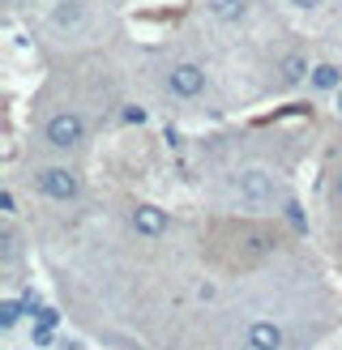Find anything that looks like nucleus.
I'll return each instance as SVG.
<instances>
[{
    "label": "nucleus",
    "mask_w": 342,
    "mask_h": 350,
    "mask_svg": "<svg viewBox=\"0 0 342 350\" xmlns=\"http://www.w3.org/2000/svg\"><path fill=\"white\" fill-rule=\"evenodd\" d=\"M235 192H239L244 205L261 209V205H269L278 197V180H274V171H265V167H244L235 175Z\"/></svg>",
    "instance_id": "obj_1"
},
{
    "label": "nucleus",
    "mask_w": 342,
    "mask_h": 350,
    "mask_svg": "<svg viewBox=\"0 0 342 350\" xmlns=\"http://www.w3.org/2000/svg\"><path fill=\"white\" fill-rule=\"evenodd\" d=\"M47 142L56 146V150H77L81 142H86V120L77 116V111H56L47 120Z\"/></svg>",
    "instance_id": "obj_2"
},
{
    "label": "nucleus",
    "mask_w": 342,
    "mask_h": 350,
    "mask_svg": "<svg viewBox=\"0 0 342 350\" xmlns=\"http://www.w3.org/2000/svg\"><path fill=\"white\" fill-rule=\"evenodd\" d=\"M34 188H39L43 197H51V201H73L77 192H81L77 175L64 171V167H43V171H34Z\"/></svg>",
    "instance_id": "obj_3"
},
{
    "label": "nucleus",
    "mask_w": 342,
    "mask_h": 350,
    "mask_svg": "<svg viewBox=\"0 0 342 350\" xmlns=\"http://www.w3.org/2000/svg\"><path fill=\"white\" fill-rule=\"evenodd\" d=\"M167 90L176 94V98H197L205 90V68H197V64H176L167 73Z\"/></svg>",
    "instance_id": "obj_4"
},
{
    "label": "nucleus",
    "mask_w": 342,
    "mask_h": 350,
    "mask_svg": "<svg viewBox=\"0 0 342 350\" xmlns=\"http://www.w3.org/2000/svg\"><path fill=\"white\" fill-rule=\"evenodd\" d=\"M167 226H171V218L163 214L159 205H137V209H133V231H137V235L159 239V235H167Z\"/></svg>",
    "instance_id": "obj_5"
},
{
    "label": "nucleus",
    "mask_w": 342,
    "mask_h": 350,
    "mask_svg": "<svg viewBox=\"0 0 342 350\" xmlns=\"http://www.w3.org/2000/svg\"><path fill=\"white\" fill-rule=\"evenodd\" d=\"M248 346H256V350L282 346V325H278V321H252V325H248Z\"/></svg>",
    "instance_id": "obj_6"
},
{
    "label": "nucleus",
    "mask_w": 342,
    "mask_h": 350,
    "mask_svg": "<svg viewBox=\"0 0 342 350\" xmlns=\"http://www.w3.org/2000/svg\"><path fill=\"white\" fill-rule=\"evenodd\" d=\"M235 243H239V252H248V256H269L274 252V239L265 231H256V226H244Z\"/></svg>",
    "instance_id": "obj_7"
},
{
    "label": "nucleus",
    "mask_w": 342,
    "mask_h": 350,
    "mask_svg": "<svg viewBox=\"0 0 342 350\" xmlns=\"http://www.w3.org/2000/svg\"><path fill=\"white\" fill-rule=\"evenodd\" d=\"M308 77H313L308 56H304V51H287V56H282V81H287V85H300V81H308Z\"/></svg>",
    "instance_id": "obj_8"
},
{
    "label": "nucleus",
    "mask_w": 342,
    "mask_h": 350,
    "mask_svg": "<svg viewBox=\"0 0 342 350\" xmlns=\"http://www.w3.org/2000/svg\"><path fill=\"white\" fill-rule=\"evenodd\" d=\"M210 13L218 17V22H244L248 5L244 0H210Z\"/></svg>",
    "instance_id": "obj_9"
},
{
    "label": "nucleus",
    "mask_w": 342,
    "mask_h": 350,
    "mask_svg": "<svg viewBox=\"0 0 342 350\" xmlns=\"http://www.w3.org/2000/svg\"><path fill=\"white\" fill-rule=\"evenodd\" d=\"M308 81H313L317 90H338V85H342V68H338V64H317Z\"/></svg>",
    "instance_id": "obj_10"
},
{
    "label": "nucleus",
    "mask_w": 342,
    "mask_h": 350,
    "mask_svg": "<svg viewBox=\"0 0 342 350\" xmlns=\"http://www.w3.org/2000/svg\"><path fill=\"white\" fill-rule=\"evenodd\" d=\"M60 325V317L51 308H39V317H34V346H47L51 342V329Z\"/></svg>",
    "instance_id": "obj_11"
},
{
    "label": "nucleus",
    "mask_w": 342,
    "mask_h": 350,
    "mask_svg": "<svg viewBox=\"0 0 342 350\" xmlns=\"http://www.w3.org/2000/svg\"><path fill=\"white\" fill-rule=\"evenodd\" d=\"M77 22H81V5L77 0H64L56 9V26H77Z\"/></svg>",
    "instance_id": "obj_12"
},
{
    "label": "nucleus",
    "mask_w": 342,
    "mask_h": 350,
    "mask_svg": "<svg viewBox=\"0 0 342 350\" xmlns=\"http://www.w3.org/2000/svg\"><path fill=\"white\" fill-rule=\"evenodd\" d=\"M22 308H26V304H17V299H5V304H0V329H13L17 321H22Z\"/></svg>",
    "instance_id": "obj_13"
},
{
    "label": "nucleus",
    "mask_w": 342,
    "mask_h": 350,
    "mask_svg": "<svg viewBox=\"0 0 342 350\" xmlns=\"http://www.w3.org/2000/svg\"><path fill=\"white\" fill-rule=\"evenodd\" d=\"M287 218H291V226H295V231H300V235L308 231V218H304V209H300L295 201H287Z\"/></svg>",
    "instance_id": "obj_14"
},
{
    "label": "nucleus",
    "mask_w": 342,
    "mask_h": 350,
    "mask_svg": "<svg viewBox=\"0 0 342 350\" xmlns=\"http://www.w3.org/2000/svg\"><path fill=\"white\" fill-rule=\"evenodd\" d=\"M120 120H124V124H146V107H120Z\"/></svg>",
    "instance_id": "obj_15"
},
{
    "label": "nucleus",
    "mask_w": 342,
    "mask_h": 350,
    "mask_svg": "<svg viewBox=\"0 0 342 350\" xmlns=\"http://www.w3.org/2000/svg\"><path fill=\"white\" fill-rule=\"evenodd\" d=\"M13 248H17V239H13V231L5 226V231H0V252H5V260H13V256H17Z\"/></svg>",
    "instance_id": "obj_16"
},
{
    "label": "nucleus",
    "mask_w": 342,
    "mask_h": 350,
    "mask_svg": "<svg viewBox=\"0 0 342 350\" xmlns=\"http://www.w3.org/2000/svg\"><path fill=\"white\" fill-rule=\"evenodd\" d=\"M13 209H17V205H13V192H0V214L13 218Z\"/></svg>",
    "instance_id": "obj_17"
},
{
    "label": "nucleus",
    "mask_w": 342,
    "mask_h": 350,
    "mask_svg": "<svg viewBox=\"0 0 342 350\" xmlns=\"http://www.w3.org/2000/svg\"><path fill=\"white\" fill-rule=\"evenodd\" d=\"M291 5H295L300 13H313V9H321V0H291Z\"/></svg>",
    "instance_id": "obj_18"
},
{
    "label": "nucleus",
    "mask_w": 342,
    "mask_h": 350,
    "mask_svg": "<svg viewBox=\"0 0 342 350\" xmlns=\"http://www.w3.org/2000/svg\"><path fill=\"white\" fill-rule=\"evenodd\" d=\"M334 197L342 201V175H338V180H334Z\"/></svg>",
    "instance_id": "obj_19"
},
{
    "label": "nucleus",
    "mask_w": 342,
    "mask_h": 350,
    "mask_svg": "<svg viewBox=\"0 0 342 350\" xmlns=\"http://www.w3.org/2000/svg\"><path fill=\"white\" fill-rule=\"evenodd\" d=\"M107 5H116V0H107Z\"/></svg>",
    "instance_id": "obj_20"
}]
</instances>
